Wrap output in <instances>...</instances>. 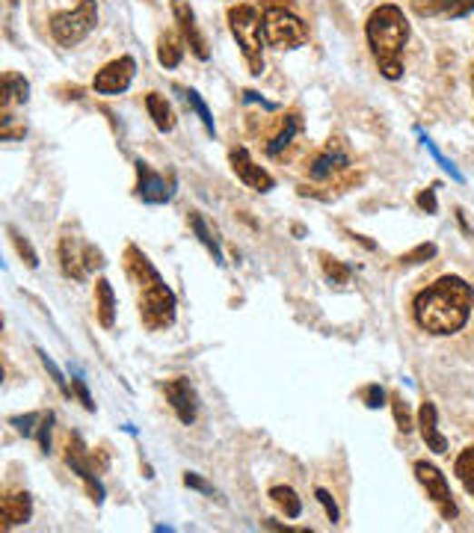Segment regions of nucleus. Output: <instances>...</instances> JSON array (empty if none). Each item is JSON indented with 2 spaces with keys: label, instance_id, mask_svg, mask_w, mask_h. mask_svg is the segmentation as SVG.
Wrapping results in <instances>:
<instances>
[{
  "label": "nucleus",
  "instance_id": "nucleus-1",
  "mask_svg": "<svg viewBox=\"0 0 474 533\" xmlns=\"http://www.w3.org/2000/svg\"><path fill=\"white\" fill-rule=\"evenodd\" d=\"M474 309V288L462 276H442L412 302L415 323L430 335H457Z\"/></svg>",
  "mask_w": 474,
  "mask_h": 533
},
{
  "label": "nucleus",
  "instance_id": "nucleus-2",
  "mask_svg": "<svg viewBox=\"0 0 474 533\" xmlns=\"http://www.w3.org/2000/svg\"><path fill=\"white\" fill-rule=\"evenodd\" d=\"M125 273L133 281V288L140 293V317L143 326L157 332V329H169L175 323V311H178V300L175 291L166 285L163 276L157 273L149 255L143 252L140 246L128 243L125 246Z\"/></svg>",
  "mask_w": 474,
  "mask_h": 533
},
{
  "label": "nucleus",
  "instance_id": "nucleus-3",
  "mask_svg": "<svg viewBox=\"0 0 474 533\" xmlns=\"http://www.w3.org/2000/svg\"><path fill=\"white\" fill-rule=\"evenodd\" d=\"M410 18L394 4H380L365 21L368 48L386 81H400L403 77V51L410 44Z\"/></svg>",
  "mask_w": 474,
  "mask_h": 533
},
{
  "label": "nucleus",
  "instance_id": "nucleus-4",
  "mask_svg": "<svg viewBox=\"0 0 474 533\" xmlns=\"http://www.w3.org/2000/svg\"><path fill=\"white\" fill-rule=\"evenodd\" d=\"M229 27L232 36L241 48L246 69L250 74H262L264 72V13L252 4H237L229 9Z\"/></svg>",
  "mask_w": 474,
  "mask_h": 533
},
{
  "label": "nucleus",
  "instance_id": "nucleus-5",
  "mask_svg": "<svg viewBox=\"0 0 474 533\" xmlns=\"http://www.w3.org/2000/svg\"><path fill=\"white\" fill-rule=\"evenodd\" d=\"M98 25L95 0H77L72 9H63L51 18V36L60 48H77Z\"/></svg>",
  "mask_w": 474,
  "mask_h": 533
},
{
  "label": "nucleus",
  "instance_id": "nucleus-6",
  "mask_svg": "<svg viewBox=\"0 0 474 533\" xmlns=\"http://www.w3.org/2000/svg\"><path fill=\"white\" fill-rule=\"evenodd\" d=\"M65 465L86 483V492L95 504L104 501V486H101L98 474L107 471V457L89 450L81 433H72L69 441H65Z\"/></svg>",
  "mask_w": 474,
  "mask_h": 533
},
{
  "label": "nucleus",
  "instance_id": "nucleus-7",
  "mask_svg": "<svg viewBox=\"0 0 474 533\" xmlns=\"http://www.w3.org/2000/svg\"><path fill=\"white\" fill-rule=\"evenodd\" d=\"M264 13V42L276 51H293L309 42V27L291 9H262Z\"/></svg>",
  "mask_w": 474,
  "mask_h": 533
},
{
  "label": "nucleus",
  "instance_id": "nucleus-8",
  "mask_svg": "<svg viewBox=\"0 0 474 533\" xmlns=\"http://www.w3.org/2000/svg\"><path fill=\"white\" fill-rule=\"evenodd\" d=\"M412 471H415V478H419V483L424 486L427 498H430L433 507L439 509V516H442L445 521H454L459 516V507L454 501V495H450V486H448L445 474L439 471L433 462H427V459L415 462Z\"/></svg>",
  "mask_w": 474,
  "mask_h": 533
},
{
  "label": "nucleus",
  "instance_id": "nucleus-9",
  "mask_svg": "<svg viewBox=\"0 0 474 533\" xmlns=\"http://www.w3.org/2000/svg\"><path fill=\"white\" fill-rule=\"evenodd\" d=\"M133 74H137V60L125 54L119 60H110L107 65H101L93 77V89L98 95H122L133 84Z\"/></svg>",
  "mask_w": 474,
  "mask_h": 533
},
{
  "label": "nucleus",
  "instance_id": "nucleus-10",
  "mask_svg": "<svg viewBox=\"0 0 474 533\" xmlns=\"http://www.w3.org/2000/svg\"><path fill=\"white\" fill-rule=\"evenodd\" d=\"M350 169V154L344 152L341 143H332L321 152H314L306 163V173L311 181H332L338 175H344Z\"/></svg>",
  "mask_w": 474,
  "mask_h": 533
},
{
  "label": "nucleus",
  "instance_id": "nucleus-11",
  "mask_svg": "<svg viewBox=\"0 0 474 533\" xmlns=\"http://www.w3.org/2000/svg\"><path fill=\"white\" fill-rule=\"evenodd\" d=\"M229 163H232V173L243 181L246 187L255 190V192H270L276 187V178L267 173L264 166H258L250 152L243 149V145H234V149L229 152Z\"/></svg>",
  "mask_w": 474,
  "mask_h": 533
},
{
  "label": "nucleus",
  "instance_id": "nucleus-12",
  "mask_svg": "<svg viewBox=\"0 0 474 533\" xmlns=\"http://www.w3.org/2000/svg\"><path fill=\"white\" fill-rule=\"evenodd\" d=\"M163 394H166L169 406H173V412L178 415V421H182V424L190 427L199 418V394H196L193 382H190L187 377L169 380L163 385Z\"/></svg>",
  "mask_w": 474,
  "mask_h": 533
},
{
  "label": "nucleus",
  "instance_id": "nucleus-13",
  "mask_svg": "<svg viewBox=\"0 0 474 533\" xmlns=\"http://www.w3.org/2000/svg\"><path fill=\"white\" fill-rule=\"evenodd\" d=\"M133 166H137V196L145 205H166V202H173L175 181H166L163 175H157L145 161H137Z\"/></svg>",
  "mask_w": 474,
  "mask_h": 533
},
{
  "label": "nucleus",
  "instance_id": "nucleus-14",
  "mask_svg": "<svg viewBox=\"0 0 474 533\" xmlns=\"http://www.w3.org/2000/svg\"><path fill=\"white\" fill-rule=\"evenodd\" d=\"M173 15H175L178 30H182L184 44H190V54H193L196 60H202V63L211 60V48H208L205 36H202L199 25H196V13H193V6H190L187 0H173Z\"/></svg>",
  "mask_w": 474,
  "mask_h": 533
},
{
  "label": "nucleus",
  "instance_id": "nucleus-15",
  "mask_svg": "<svg viewBox=\"0 0 474 533\" xmlns=\"http://www.w3.org/2000/svg\"><path fill=\"white\" fill-rule=\"evenodd\" d=\"M302 131V122H300V113L291 110V113H281V116H276L273 128L267 131L264 137V152L270 157H281L291 145H293V137Z\"/></svg>",
  "mask_w": 474,
  "mask_h": 533
},
{
  "label": "nucleus",
  "instance_id": "nucleus-16",
  "mask_svg": "<svg viewBox=\"0 0 474 533\" xmlns=\"http://www.w3.org/2000/svg\"><path fill=\"white\" fill-rule=\"evenodd\" d=\"M410 6L419 18H445V21H457L474 13V0H410Z\"/></svg>",
  "mask_w": 474,
  "mask_h": 533
},
{
  "label": "nucleus",
  "instance_id": "nucleus-17",
  "mask_svg": "<svg viewBox=\"0 0 474 533\" xmlns=\"http://www.w3.org/2000/svg\"><path fill=\"white\" fill-rule=\"evenodd\" d=\"M33 516V498L25 489H6L0 498V528L13 530L18 525H27Z\"/></svg>",
  "mask_w": 474,
  "mask_h": 533
},
{
  "label": "nucleus",
  "instance_id": "nucleus-18",
  "mask_svg": "<svg viewBox=\"0 0 474 533\" xmlns=\"http://www.w3.org/2000/svg\"><path fill=\"white\" fill-rule=\"evenodd\" d=\"M419 429H421V439L427 450L433 453H448V439L442 436V429H439V410L436 403L424 400L421 410H419Z\"/></svg>",
  "mask_w": 474,
  "mask_h": 533
},
{
  "label": "nucleus",
  "instance_id": "nucleus-19",
  "mask_svg": "<svg viewBox=\"0 0 474 533\" xmlns=\"http://www.w3.org/2000/svg\"><path fill=\"white\" fill-rule=\"evenodd\" d=\"M27 101H30L27 77L18 72H6L4 84H0V110H4V119H13L9 116V110H13L15 104H27Z\"/></svg>",
  "mask_w": 474,
  "mask_h": 533
},
{
  "label": "nucleus",
  "instance_id": "nucleus-20",
  "mask_svg": "<svg viewBox=\"0 0 474 533\" xmlns=\"http://www.w3.org/2000/svg\"><path fill=\"white\" fill-rule=\"evenodd\" d=\"M60 270L65 279H74V281H84L86 279V267H84V249H77L74 237L65 232L60 237Z\"/></svg>",
  "mask_w": 474,
  "mask_h": 533
},
{
  "label": "nucleus",
  "instance_id": "nucleus-21",
  "mask_svg": "<svg viewBox=\"0 0 474 533\" xmlns=\"http://www.w3.org/2000/svg\"><path fill=\"white\" fill-rule=\"evenodd\" d=\"M95 317L104 329L116 326V293H113V285L107 279L95 281Z\"/></svg>",
  "mask_w": 474,
  "mask_h": 533
},
{
  "label": "nucleus",
  "instance_id": "nucleus-22",
  "mask_svg": "<svg viewBox=\"0 0 474 533\" xmlns=\"http://www.w3.org/2000/svg\"><path fill=\"white\" fill-rule=\"evenodd\" d=\"M145 110H149V119L154 122V128L161 133L175 131V110L161 93H149L145 95Z\"/></svg>",
  "mask_w": 474,
  "mask_h": 533
},
{
  "label": "nucleus",
  "instance_id": "nucleus-23",
  "mask_svg": "<svg viewBox=\"0 0 474 533\" xmlns=\"http://www.w3.org/2000/svg\"><path fill=\"white\" fill-rule=\"evenodd\" d=\"M178 95H182V101L190 107L199 116V122H202V128H205V133L208 137H217V124H213V116H211V110H208V104L202 101V95L196 93V89H190V86H173Z\"/></svg>",
  "mask_w": 474,
  "mask_h": 533
},
{
  "label": "nucleus",
  "instance_id": "nucleus-24",
  "mask_svg": "<svg viewBox=\"0 0 474 533\" xmlns=\"http://www.w3.org/2000/svg\"><path fill=\"white\" fill-rule=\"evenodd\" d=\"M182 60H184V42L175 33H161V39H157V63L163 69H178Z\"/></svg>",
  "mask_w": 474,
  "mask_h": 533
},
{
  "label": "nucleus",
  "instance_id": "nucleus-25",
  "mask_svg": "<svg viewBox=\"0 0 474 533\" xmlns=\"http://www.w3.org/2000/svg\"><path fill=\"white\" fill-rule=\"evenodd\" d=\"M187 222H190V229H193V234L199 237V243L208 249V252L213 255V261L222 267L225 264V258H222V249H220V243H217V237H213L211 232H208V225H205V220H202V213L199 211H190V217H187Z\"/></svg>",
  "mask_w": 474,
  "mask_h": 533
},
{
  "label": "nucleus",
  "instance_id": "nucleus-26",
  "mask_svg": "<svg viewBox=\"0 0 474 533\" xmlns=\"http://www.w3.org/2000/svg\"><path fill=\"white\" fill-rule=\"evenodd\" d=\"M270 501H273L281 513H285V518H300L302 516V501L300 495L291 489V486H273V489L267 492Z\"/></svg>",
  "mask_w": 474,
  "mask_h": 533
},
{
  "label": "nucleus",
  "instance_id": "nucleus-27",
  "mask_svg": "<svg viewBox=\"0 0 474 533\" xmlns=\"http://www.w3.org/2000/svg\"><path fill=\"white\" fill-rule=\"evenodd\" d=\"M321 267H323V276H326V281L330 285H335V288H344V285H350V267L347 264H341L338 258H332V255H321Z\"/></svg>",
  "mask_w": 474,
  "mask_h": 533
},
{
  "label": "nucleus",
  "instance_id": "nucleus-28",
  "mask_svg": "<svg viewBox=\"0 0 474 533\" xmlns=\"http://www.w3.org/2000/svg\"><path fill=\"white\" fill-rule=\"evenodd\" d=\"M454 474L459 478V483L466 486V492L474 495V448H466L454 462Z\"/></svg>",
  "mask_w": 474,
  "mask_h": 533
},
{
  "label": "nucleus",
  "instance_id": "nucleus-29",
  "mask_svg": "<svg viewBox=\"0 0 474 533\" xmlns=\"http://www.w3.org/2000/svg\"><path fill=\"white\" fill-rule=\"evenodd\" d=\"M6 232H9V241H13L15 252H18V258L25 261V264H27L30 270H36V267H39V255H36V249L30 246V241H27V237H21V234L13 229V225H9Z\"/></svg>",
  "mask_w": 474,
  "mask_h": 533
},
{
  "label": "nucleus",
  "instance_id": "nucleus-30",
  "mask_svg": "<svg viewBox=\"0 0 474 533\" xmlns=\"http://www.w3.org/2000/svg\"><path fill=\"white\" fill-rule=\"evenodd\" d=\"M36 356H39V361H42V368L44 370H48L51 373V380H54V385H56V389H60L63 391V397H72V385L69 382H65V377H63V370L60 368H56V361L48 356V353H44V350H36Z\"/></svg>",
  "mask_w": 474,
  "mask_h": 533
},
{
  "label": "nucleus",
  "instance_id": "nucleus-31",
  "mask_svg": "<svg viewBox=\"0 0 474 533\" xmlns=\"http://www.w3.org/2000/svg\"><path fill=\"white\" fill-rule=\"evenodd\" d=\"M391 412H394V421H398V429L406 436V433H412V427H419V421H412V412H410V406H406L398 394L391 397Z\"/></svg>",
  "mask_w": 474,
  "mask_h": 533
},
{
  "label": "nucleus",
  "instance_id": "nucleus-32",
  "mask_svg": "<svg viewBox=\"0 0 474 533\" xmlns=\"http://www.w3.org/2000/svg\"><path fill=\"white\" fill-rule=\"evenodd\" d=\"M436 258V243H421L415 246L412 252L400 255V267H415V264H424V261Z\"/></svg>",
  "mask_w": 474,
  "mask_h": 533
},
{
  "label": "nucleus",
  "instance_id": "nucleus-33",
  "mask_svg": "<svg viewBox=\"0 0 474 533\" xmlns=\"http://www.w3.org/2000/svg\"><path fill=\"white\" fill-rule=\"evenodd\" d=\"M51 429H54V412H42V421L36 427V439L39 441V448L42 453H51Z\"/></svg>",
  "mask_w": 474,
  "mask_h": 533
},
{
  "label": "nucleus",
  "instance_id": "nucleus-34",
  "mask_svg": "<svg viewBox=\"0 0 474 533\" xmlns=\"http://www.w3.org/2000/svg\"><path fill=\"white\" fill-rule=\"evenodd\" d=\"M39 421H42V412H27V415H15L13 424L21 436H36V427H39Z\"/></svg>",
  "mask_w": 474,
  "mask_h": 533
},
{
  "label": "nucleus",
  "instance_id": "nucleus-35",
  "mask_svg": "<svg viewBox=\"0 0 474 533\" xmlns=\"http://www.w3.org/2000/svg\"><path fill=\"white\" fill-rule=\"evenodd\" d=\"M107 261H104V252H101L98 246L93 243H84V267H86V273H93V270H101Z\"/></svg>",
  "mask_w": 474,
  "mask_h": 533
},
{
  "label": "nucleus",
  "instance_id": "nucleus-36",
  "mask_svg": "<svg viewBox=\"0 0 474 533\" xmlns=\"http://www.w3.org/2000/svg\"><path fill=\"white\" fill-rule=\"evenodd\" d=\"M421 143L427 145V152H430V154L436 157V163H439V166H442V169H448V173H450V175H454L457 181H462V175L457 173V166H454V163H450V161H445V154H442V152H439V149H436V145H433V140H430V137H421Z\"/></svg>",
  "mask_w": 474,
  "mask_h": 533
},
{
  "label": "nucleus",
  "instance_id": "nucleus-37",
  "mask_svg": "<svg viewBox=\"0 0 474 533\" xmlns=\"http://www.w3.org/2000/svg\"><path fill=\"white\" fill-rule=\"evenodd\" d=\"M72 389H74V394H77V400L84 403V410L86 412H95V403H93V394H89V389H86V382H84V377H74L72 380Z\"/></svg>",
  "mask_w": 474,
  "mask_h": 533
},
{
  "label": "nucleus",
  "instance_id": "nucleus-38",
  "mask_svg": "<svg viewBox=\"0 0 474 533\" xmlns=\"http://www.w3.org/2000/svg\"><path fill=\"white\" fill-rule=\"evenodd\" d=\"M362 397H365V406H368V410H380V406H386V403H382V400H386V391H382L377 382H374V385H368V389L362 391Z\"/></svg>",
  "mask_w": 474,
  "mask_h": 533
},
{
  "label": "nucleus",
  "instance_id": "nucleus-39",
  "mask_svg": "<svg viewBox=\"0 0 474 533\" xmlns=\"http://www.w3.org/2000/svg\"><path fill=\"white\" fill-rule=\"evenodd\" d=\"M436 190H439V184H433L430 190H424V192H419V208L424 211V213H436L439 211V205H436Z\"/></svg>",
  "mask_w": 474,
  "mask_h": 533
},
{
  "label": "nucleus",
  "instance_id": "nucleus-40",
  "mask_svg": "<svg viewBox=\"0 0 474 533\" xmlns=\"http://www.w3.org/2000/svg\"><path fill=\"white\" fill-rule=\"evenodd\" d=\"M314 495H318V501H321V507L326 509V518H330V521H332V525H335V521H338V504L332 501V495H330V492H326V489H318V492H314Z\"/></svg>",
  "mask_w": 474,
  "mask_h": 533
},
{
  "label": "nucleus",
  "instance_id": "nucleus-41",
  "mask_svg": "<svg viewBox=\"0 0 474 533\" xmlns=\"http://www.w3.org/2000/svg\"><path fill=\"white\" fill-rule=\"evenodd\" d=\"M184 486H187V489L205 492V495H211V492H213V486H211L208 480H202L196 471H187V474H184Z\"/></svg>",
  "mask_w": 474,
  "mask_h": 533
},
{
  "label": "nucleus",
  "instance_id": "nucleus-42",
  "mask_svg": "<svg viewBox=\"0 0 474 533\" xmlns=\"http://www.w3.org/2000/svg\"><path fill=\"white\" fill-rule=\"evenodd\" d=\"M293 0H262V9H291Z\"/></svg>",
  "mask_w": 474,
  "mask_h": 533
},
{
  "label": "nucleus",
  "instance_id": "nucleus-43",
  "mask_svg": "<svg viewBox=\"0 0 474 533\" xmlns=\"http://www.w3.org/2000/svg\"><path fill=\"white\" fill-rule=\"evenodd\" d=\"M471 95H474V63H471Z\"/></svg>",
  "mask_w": 474,
  "mask_h": 533
}]
</instances>
